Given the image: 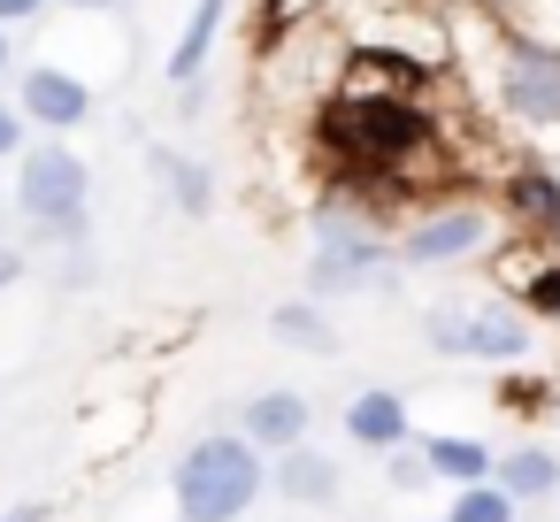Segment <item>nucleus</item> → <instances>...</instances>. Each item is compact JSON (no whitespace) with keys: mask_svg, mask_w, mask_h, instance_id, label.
<instances>
[{"mask_svg":"<svg viewBox=\"0 0 560 522\" xmlns=\"http://www.w3.org/2000/svg\"><path fill=\"white\" fill-rule=\"evenodd\" d=\"M269 491V461L254 438L238 430H208L177 453L170 468V499H177V522H246L254 499Z\"/></svg>","mask_w":560,"mask_h":522,"instance_id":"nucleus-1","label":"nucleus"},{"mask_svg":"<svg viewBox=\"0 0 560 522\" xmlns=\"http://www.w3.org/2000/svg\"><path fill=\"white\" fill-rule=\"evenodd\" d=\"M430 108L407 101V93H338L323 108V139L338 147V162H361V170H407L422 147H430Z\"/></svg>","mask_w":560,"mask_h":522,"instance_id":"nucleus-2","label":"nucleus"},{"mask_svg":"<svg viewBox=\"0 0 560 522\" xmlns=\"http://www.w3.org/2000/svg\"><path fill=\"white\" fill-rule=\"evenodd\" d=\"M422 338L445 361H499L506 369L529 353V315L514 300H438L422 315Z\"/></svg>","mask_w":560,"mask_h":522,"instance_id":"nucleus-3","label":"nucleus"},{"mask_svg":"<svg viewBox=\"0 0 560 522\" xmlns=\"http://www.w3.org/2000/svg\"><path fill=\"white\" fill-rule=\"evenodd\" d=\"M399 277V254L369 231V223H346V216H323L315 231V262H307V292H392Z\"/></svg>","mask_w":560,"mask_h":522,"instance_id":"nucleus-4","label":"nucleus"},{"mask_svg":"<svg viewBox=\"0 0 560 522\" xmlns=\"http://www.w3.org/2000/svg\"><path fill=\"white\" fill-rule=\"evenodd\" d=\"M16 208L32 223H70L93 208V162L70 139H39L16 154Z\"/></svg>","mask_w":560,"mask_h":522,"instance_id":"nucleus-5","label":"nucleus"},{"mask_svg":"<svg viewBox=\"0 0 560 522\" xmlns=\"http://www.w3.org/2000/svg\"><path fill=\"white\" fill-rule=\"evenodd\" d=\"M499 108L522 124H560V55L537 39H506L499 55Z\"/></svg>","mask_w":560,"mask_h":522,"instance_id":"nucleus-6","label":"nucleus"},{"mask_svg":"<svg viewBox=\"0 0 560 522\" xmlns=\"http://www.w3.org/2000/svg\"><path fill=\"white\" fill-rule=\"evenodd\" d=\"M483 239H491L483 208H430V216H415L399 231V262L407 269H445V262H468Z\"/></svg>","mask_w":560,"mask_h":522,"instance_id":"nucleus-7","label":"nucleus"},{"mask_svg":"<svg viewBox=\"0 0 560 522\" xmlns=\"http://www.w3.org/2000/svg\"><path fill=\"white\" fill-rule=\"evenodd\" d=\"M16 108H24V124H39L47 139H70V131L93 116V85H85L78 70H62V62H32L24 85H16Z\"/></svg>","mask_w":560,"mask_h":522,"instance_id":"nucleus-8","label":"nucleus"},{"mask_svg":"<svg viewBox=\"0 0 560 522\" xmlns=\"http://www.w3.org/2000/svg\"><path fill=\"white\" fill-rule=\"evenodd\" d=\"M315 430V399L307 392H254L246 407H238V438H254L261 453H284V445H300Z\"/></svg>","mask_w":560,"mask_h":522,"instance_id":"nucleus-9","label":"nucleus"},{"mask_svg":"<svg viewBox=\"0 0 560 522\" xmlns=\"http://www.w3.org/2000/svg\"><path fill=\"white\" fill-rule=\"evenodd\" d=\"M269 491H277V499H292V507H330V499L346 491V468H338L323 445H307V438H300V445H284V453H277Z\"/></svg>","mask_w":560,"mask_h":522,"instance_id":"nucleus-10","label":"nucleus"},{"mask_svg":"<svg viewBox=\"0 0 560 522\" xmlns=\"http://www.w3.org/2000/svg\"><path fill=\"white\" fill-rule=\"evenodd\" d=\"M346 438L353 445H369V453H392V445H407L415 438V415H407V399L399 392H353L346 399Z\"/></svg>","mask_w":560,"mask_h":522,"instance_id":"nucleus-11","label":"nucleus"},{"mask_svg":"<svg viewBox=\"0 0 560 522\" xmlns=\"http://www.w3.org/2000/svg\"><path fill=\"white\" fill-rule=\"evenodd\" d=\"M223 16H231V0H192V16H185V32H177V47H170V62H162L177 93H185V85H200V70H208V55H215Z\"/></svg>","mask_w":560,"mask_h":522,"instance_id":"nucleus-12","label":"nucleus"},{"mask_svg":"<svg viewBox=\"0 0 560 522\" xmlns=\"http://www.w3.org/2000/svg\"><path fill=\"white\" fill-rule=\"evenodd\" d=\"M154 177H162V193L177 200L185 223H208V208H215V177H208V162H192V154H177V147H154Z\"/></svg>","mask_w":560,"mask_h":522,"instance_id":"nucleus-13","label":"nucleus"},{"mask_svg":"<svg viewBox=\"0 0 560 522\" xmlns=\"http://www.w3.org/2000/svg\"><path fill=\"white\" fill-rule=\"evenodd\" d=\"M415 453H422V468H430L438 484H483V476H491V445H483V438L430 430V438H415Z\"/></svg>","mask_w":560,"mask_h":522,"instance_id":"nucleus-14","label":"nucleus"},{"mask_svg":"<svg viewBox=\"0 0 560 522\" xmlns=\"http://www.w3.org/2000/svg\"><path fill=\"white\" fill-rule=\"evenodd\" d=\"M491 484L514 491V499H552L560 491V453L552 445H514V453L491 461Z\"/></svg>","mask_w":560,"mask_h":522,"instance_id":"nucleus-15","label":"nucleus"},{"mask_svg":"<svg viewBox=\"0 0 560 522\" xmlns=\"http://www.w3.org/2000/svg\"><path fill=\"white\" fill-rule=\"evenodd\" d=\"M506 216H514L522 231H552V223H560V177H552L545 162H522V170L506 177Z\"/></svg>","mask_w":560,"mask_h":522,"instance_id":"nucleus-16","label":"nucleus"},{"mask_svg":"<svg viewBox=\"0 0 560 522\" xmlns=\"http://www.w3.org/2000/svg\"><path fill=\"white\" fill-rule=\"evenodd\" d=\"M269 330H277L292 353H338V323H330L315 300H277V308H269Z\"/></svg>","mask_w":560,"mask_h":522,"instance_id":"nucleus-17","label":"nucleus"},{"mask_svg":"<svg viewBox=\"0 0 560 522\" xmlns=\"http://www.w3.org/2000/svg\"><path fill=\"white\" fill-rule=\"evenodd\" d=\"M514 507H522V499H514V491H499V484L483 476V484H460V491H453L445 522H514Z\"/></svg>","mask_w":560,"mask_h":522,"instance_id":"nucleus-18","label":"nucleus"},{"mask_svg":"<svg viewBox=\"0 0 560 522\" xmlns=\"http://www.w3.org/2000/svg\"><path fill=\"white\" fill-rule=\"evenodd\" d=\"M514 308L537 315V323H560V262H537V269L514 285Z\"/></svg>","mask_w":560,"mask_h":522,"instance_id":"nucleus-19","label":"nucleus"},{"mask_svg":"<svg viewBox=\"0 0 560 522\" xmlns=\"http://www.w3.org/2000/svg\"><path fill=\"white\" fill-rule=\"evenodd\" d=\"M24 131H32L24 108H16V101H0V162H16V154H24Z\"/></svg>","mask_w":560,"mask_h":522,"instance_id":"nucleus-20","label":"nucleus"},{"mask_svg":"<svg viewBox=\"0 0 560 522\" xmlns=\"http://www.w3.org/2000/svg\"><path fill=\"white\" fill-rule=\"evenodd\" d=\"M24 277H32V254H24V246H9V239H0V292H16Z\"/></svg>","mask_w":560,"mask_h":522,"instance_id":"nucleus-21","label":"nucleus"},{"mask_svg":"<svg viewBox=\"0 0 560 522\" xmlns=\"http://www.w3.org/2000/svg\"><path fill=\"white\" fill-rule=\"evenodd\" d=\"M32 16H47V0H0V24H9V32L32 24Z\"/></svg>","mask_w":560,"mask_h":522,"instance_id":"nucleus-22","label":"nucleus"},{"mask_svg":"<svg viewBox=\"0 0 560 522\" xmlns=\"http://www.w3.org/2000/svg\"><path fill=\"white\" fill-rule=\"evenodd\" d=\"M70 16H108V9H124V0H62Z\"/></svg>","mask_w":560,"mask_h":522,"instance_id":"nucleus-23","label":"nucleus"},{"mask_svg":"<svg viewBox=\"0 0 560 522\" xmlns=\"http://www.w3.org/2000/svg\"><path fill=\"white\" fill-rule=\"evenodd\" d=\"M0 522H47V507H39V499H24V507H9V514H0Z\"/></svg>","mask_w":560,"mask_h":522,"instance_id":"nucleus-24","label":"nucleus"},{"mask_svg":"<svg viewBox=\"0 0 560 522\" xmlns=\"http://www.w3.org/2000/svg\"><path fill=\"white\" fill-rule=\"evenodd\" d=\"M9 55H16V39H9V24H0V70H9Z\"/></svg>","mask_w":560,"mask_h":522,"instance_id":"nucleus-25","label":"nucleus"},{"mask_svg":"<svg viewBox=\"0 0 560 522\" xmlns=\"http://www.w3.org/2000/svg\"><path fill=\"white\" fill-rule=\"evenodd\" d=\"M552 415H560V407H552Z\"/></svg>","mask_w":560,"mask_h":522,"instance_id":"nucleus-26","label":"nucleus"}]
</instances>
